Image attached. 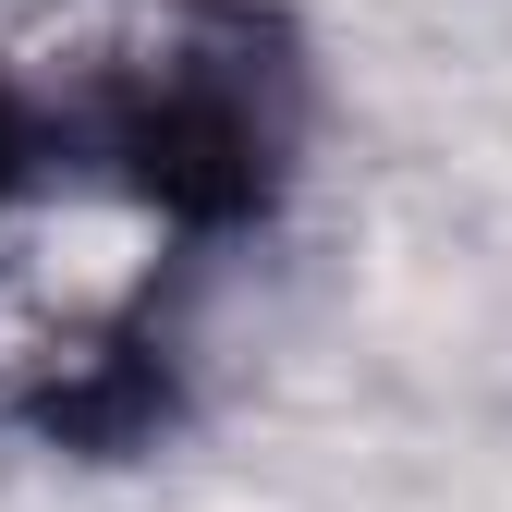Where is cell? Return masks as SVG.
Listing matches in <instances>:
<instances>
[{
  "instance_id": "6da1fadb",
  "label": "cell",
  "mask_w": 512,
  "mask_h": 512,
  "mask_svg": "<svg viewBox=\"0 0 512 512\" xmlns=\"http://www.w3.org/2000/svg\"><path fill=\"white\" fill-rule=\"evenodd\" d=\"M37 159L159 232L232 244L305 159V61L256 0H74L37 49H0Z\"/></svg>"
},
{
  "instance_id": "7a4b0ae2",
  "label": "cell",
  "mask_w": 512,
  "mask_h": 512,
  "mask_svg": "<svg viewBox=\"0 0 512 512\" xmlns=\"http://www.w3.org/2000/svg\"><path fill=\"white\" fill-rule=\"evenodd\" d=\"M25 183H37V135H25V98H13V61H0V220L25 208Z\"/></svg>"
}]
</instances>
